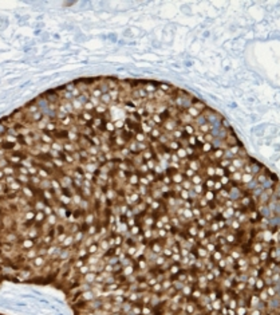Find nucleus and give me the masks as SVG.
I'll return each instance as SVG.
<instances>
[{"label": "nucleus", "instance_id": "nucleus-1", "mask_svg": "<svg viewBox=\"0 0 280 315\" xmlns=\"http://www.w3.org/2000/svg\"><path fill=\"white\" fill-rule=\"evenodd\" d=\"M34 245H35V241L32 239H24V240H22V244H20V247L23 249H32L34 248Z\"/></svg>", "mask_w": 280, "mask_h": 315}, {"label": "nucleus", "instance_id": "nucleus-2", "mask_svg": "<svg viewBox=\"0 0 280 315\" xmlns=\"http://www.w3.org/2000/svg\"><path fill=\"white\" fill-rule=\"evenodd\" d=\"M44 264H46V260H44L43 256H36L35 259H32V265H34V267L40 268V267H43Z\"/></svg>", "mask_w": 280, "mask_h": 315}, {"label": "nucleus", "instance_id": "nucleus-3", "mask_svg": "<svg viewBox=\"0 0 280 315\" xmlns=\"http://www.w3.org/2000/svg\"><path fill=\"white\" fill-rule=\"evenodd\" d=\"M192 286L191 284H185L184 287H182V290H181V294L184 295V296H191L192 295Z\"/></svg>", "mask_w": 280, "mask_h": 315}, {"label": "nucleus", "instance_id": "nucleus-4", "mask_svg": "<svg viewBox=\"0 0 280 315\" xmlns=\"http://www.w3.org/2000/svg\"><path fill=\"white\" fill-rule=\"evenodd\" d=\"M35 211H27V212L24 213V220L25 221H32V220H35Z\"/></svg>", "mask_w": 280, "mask_h": 315}, {"label": "nucleus", "instance_id": "nucleus-5", "mask_svg": "<svg viewBox=\"0 0 280 315\" xmlns=\"http://www.w3.org/2000/svg\"><path fill=\"white\" fill-rule=\"evenodd\" d=\"M74 243V236H67L66 239H64V241L62 243V245L63 247H69V245H71Z\"/></svg>", "mask_w": 280, "mask_h": 315}, {"label": "nucleus", "instance_id": "nucleus-6", "mask_svg": "<svg viewBox=\"0 0 280 315\" xmlns=\"http://www.w3.org/2000/svg\"><path fill=\"white\" fill-rule=\"evenodd\" d=\"M98 251H99V249H98V245H96V244H91V245H89V248H87V252H89V254H91V255H95Z\"/></svg>", "mask_w": 280, "mask_h": 315}, {"label": "nucleus", "instance_id": "nucleus-7", "mask_svg": "<svg viewBox=\"0 0 280 315\" xmlns=\"http://www.w3.org/2000/svg\"><path fill=\"white\" fill-rule=\"evenodd\" d=\"M133 272H134V267H133V265H131V264L123 268V274H125V275H131V274H133Z\"/></svg>", "mask_w": 280, "mask_h": 315}, {"label": "nucleus", "instance_id": "nucleus-8", "mask_svg": "<svg viewBox=\"0 0 280 315\" xmlns=\"http://www.w3.org/2000/svg\"><path fill=\"white\" fill-rule=\"evenodd\" d=\"M152 314V307H149L147 304H143L142 306V315H149Z\"/></svg>", "mask_w": 280, "mask_h": 315}, {"label": "nucleus", "instance_id": "nucleus-9", "mask_svg": "<svg viewBox=\"0 0 280 315\" xmlns=\"http://www.w3.org/2000/svg\"><path fill=\"white\" fill-rule=\"evenodd\" d=\"M82 239H83V232H80V231H79V232H76L75 236H74V241L78 243V241H80Z\"/></svg>", "mask_w": 280, "mask_h": 315}, {"label": "nucleus", "instance_id": "nucleus-10", "mask_svg": "<svg viewBox=\"0 0 280 315\" xmlns=\"http://www.w3.org/2000/svg\"><path fill=\"white\" fill-rule=\"evenodd\" d=\"M87 233H89V235H91V236L95 235V233H96V227L95 225H90L89 229H87Z\"/></svg>", "mask_w": 280, "mask_h": 315}, {"label": "nucleus", "instance_id": "nucleus-11", "mask_svg": "<svg viewBox=\"0 0 280 315\" xmlns=\"http://www.w3.org/2000/svg\"><path fill=\"white\" fill-rule=\"evenodd\" d=\"M161 290H164V288H162V284H161V283H157V284L153 286V291H154V292H160Z\"/></svg>", "mask_w": 280, "mask_h": 315}, {"label": "nucleus", "instance_id": "nucleus-12", "mask_svg": "<svg viewBox=\"0 0 280 315\" xmlns=\"http://www.w3.org/2000/svg\"><path fill=\"white\" fill-rule=\"evenodd\" d=\"M86 315H95V313H94V311H91V313H87Z\"/></svg>", "mask_w": 280, "mask_h": 315}]
</instances>
